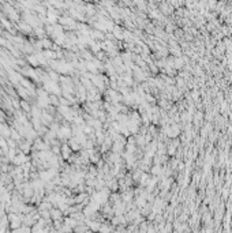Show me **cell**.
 Instances as JSON below:
<instances>
[{"label": "cell", "mask_w": 232, "mask_h": 233, "mask_svg": "<svg viewBox=\"0 0 232 233\" xmlns=\"http://www.w3.org/2000/svg\"><path fill=\"white\" fill-rule=\"evenodd\" d=\"M51 218H52V221L62 220V210L60 209H51Z\"/></svg>", "instance_id": "cell-1"}, {"label": "cell", "mask_w": 232, "mask_h": 233, "mask_svg": "<svg viewBox=\"0 0 232 233\" xmlns=\"http://www.w3.org/2000/svg\"><path fill=\"white\" fill-rule=\"evenodd\" d=\"M21 108L23 109V113H30L32 111V105L28 102V100H21Z\"/></svg>", "instance_id": "cell-2"}, {"label": "cell", "mask_w": 232, "mask_h": 233, "mask_svg": "<svg viewBox=\"0 0 232 233\" xmlns=\"http://www.w3.org/2000/svg\"><path fill=\"white\" fill-rule=\"evenodd\" d=\"M182 66H183V60L182 59H176V60H175V67H176V68H180Z\"/></svg>", "instance_id": "cell-3"}, {"label": "cell", "mask_w": 232, "mask_h": 233, "mask_svg": "<svg viewBox=\"0 0 232 233\" xmlns=\"http://www.w3.org/2000/svg\"><path fill=\"white\" fill-rule=\"evenodd\" d=\"M4 119H6V115L0 111V121H4Z\"/></svg>", "instance_id": "cell-4"}]
</instances>
